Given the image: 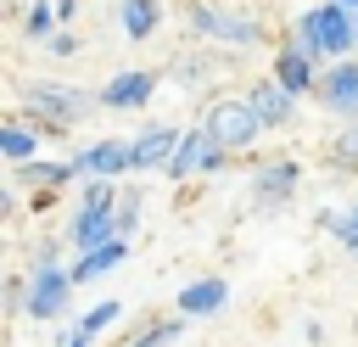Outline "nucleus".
Masks as SVG:
<instances>
[{
    "instance_id": "f257e3e1",
    "label": "nucleus",
    "mask_w": 358,
    "mask_h": 347,
    "mask_svg": "<svg viewBox=\"0 0 358 347\" xmlns=\"http://www.w3.org/2000/svg\"><path fill=\"white\" fill-rule=\"evenodd\" d=\"M302 50H313V56H336V62H347V50L358 45V17H352V6H341V0H324V6H313V11H302L296 17V34H291Z\"/></svg>"
},
{
    "instance_id": "f03ea898",
    "label": "nucleus",
    "mask_w": 358,
    "mask_h": 347,
    "mask_svg": "<svg viewBox=\"0 0 358 347\" xmlns=\"http://www.w3.org/2000/svg\"><path fill=\"white\" fill-rule=\"evenodd\" d=\"M90 106H101V101H90V90H73V84H34L22 101V112L39 134H67Z\"/></svg>"
},
{
    "instance_id": "7ed1b4c3",
    "label": "nucleus",
    "mask_w": 358,
    "mask_h": 347,
    "mask_svg": "<svg viewBox=\"0 0 358 347\" xmlns=\"http://www.w3.org/2000/svg\"><path fill=\"white\" fill-rule=\"evenodd\" d=\"M201 129H207L218 146H229V151H246V146L263 134V118L252 112V101H235V95H224V101H213V106H207Z\"/></svg>"
},
{
    "instance_id": "20e7f679",
    "label": "nucleus",
    "mask_w": 358,
    "mask_h": 347,
    "mask_svg": "<svg viewBox=\"0 0 358 347\" xmlns=\"http://www.w3.org/2000/svg\"><path fill=\"white\" fill-rule=\"evenodd\" d=\"M67 297H73V269H56V263H39L34 274H28V302H22V313L28 319H62V308H67Z\"/></svg>"
},
{
    "instance_id": "39448f33",
    "label": "nucleus",
    "mask_w": 358,
    "mask_h": 347,
    "mask_svg": "<svg viewBox=\"0 0 358 347\" xmlns=\"http://www.w3.org/2000/svg\"><path fill=\"white\" fill-rule=\"evenodd\" d=\"M190 28L218 39V45H257L263 28L252 17H235V11H213V0H190Z\"/></svg>"
},
{
    "instance_id": "423d86ee",
    "label": "nucleus",
    "mask_w": 358,
    "mask_h": 347,
    "mask_svg": "<svg viewBox=\"0 0 358 347\" xmlns=\"http://www.w3.org/2000/svg\"><path fill=\"white\" fill-rule=\"evenodd\" d=\"M274 78H280L291 95H313V90H319V56L291 39L285 50H274Z\"/></svg>"
},
{
    "instance_id": "0eeeda50",
    "label": "nucleus",
    "mask_w": 358,
    "mask_h": 347,
    "mask_svg": "<svg viewBox=\"0 0 358 347\" xmlns=\"http://www.w3.org/2000/svg\"><path fill=\"white\" fill-rule=\"evenodd\" d=\"M336 118H358V62H336L330 73H319V90H313Z\"/></svg>"
},
{
    "instance_id": "6e6552de",
    "label": "nucleus",
    "mask_w": 358,
    "mask_h": 347,
    "mask_svg": "<svg viewBox=\"0 0 358 347\" xmlns=\"http://www.w3.org/2000/svg\"><path fill=\"white\" fill-rule=\"evenodd\" d=\"M151 90H157V73H117L106 90H95V101L106 106V112H134V106H145L151 101Z\"/></svg>"
},
{
    "instance_id": "1a4fd4ad",
    "label": "nucleus",
    "mask_w": 358,
    "mask_h": 347,
    "mask_svg": "<svg viewBox=\"0 0 358 347\" xmlns=\"http://www.w3.org/2000/svg\"><path fill=\"white\" fill-rule=\"evenodd\" d=\"M73 162H78V174H90V179H117V174H134V162H129V146H123V140H95V146H84Z\"/></svg>"
},
{
    "instance_id": "9d476101",
    "label": "nucleus",
    "mask_w": 358,
    "mask_h": 347,
    "mask_svg": "<svg viewBox=\"0 0 358 347\" xmlns=\"http://www.w3.org/2000/svg\"><path fill=\"white\" fill-rule=\"evenodd\" d=\"M173 151H179V129H140V134L129 140V162H134V174H145V168H168Z\"/></svg>"
},
{
    "instance_id": "9b49d317",
    "label": "nucleus",
    "mask_w": 358,
    "mask_h": 347,
    "mask_svg": "<svg viewBox=\"0 0 358 347\" xmlns=\"http://www.w3.org/2000/svg\"><path fill=\"white\" fill-rule=\"evenodd\" d=\"M246 101H252V112L263 118V129H280V123L296 112V95H291L280 78H263V84H252V95H246Z\"/></svg>"
},
{
    "instance_id": "f8f14e48",
    "label": "nucleus",
    "mask_w": 358,
    "mask_h": 347,
    "mask_svg": "<svg viewBox=\"0 0 358 347\" xmlns=\"http://www.w3.org/2000/svg\"><path fill=\"white\" fill-rule=\"evenodd\" d=\"M296 179H302V168H296V162H268V168L257 174L252 201H257V207H285V201H291V190H296Z\"/></svg>"
},
{
    "instance_id": "ddd939ff",
    "label": "nucleus",
    "mask_w": 358,
    "mask_h": 347,
    "mask_svg": "<svg viewBox=\"0 0 358 347\" xmlns=\"http://www.w3.org/2000/svg\"><path fill=\"white\" fill-rule=\"evenodd\" d=\"M224 297H229V285H224V274H207V280H190V285L179 291V313H185V319H207V313H218V308H224Z\"/></svg>"
},
{
    "instance_id": "4468645a",
    "label": "nucleus",
    "mask_w": 358,
    "mask_h": 347,
    "mask_svg": "<svg viewBox=\"0 0 358 347\" xmlns=\"http://www.w3.org/2000/svg\"><path fill=\"white\" fill-rule=\"evenodd\" d=\"M67 179H78V162H73V157H67V162H45V157H34V162H17V185L56 190V185H67Z\"/></svg>"
},
{
    "instance_id": "2eb2a0df",
    "label": "nucleus",
    "mask_w": 358,
    "mask_h": 347,
    "mask_svg": "<svg viewBox=\"0 0 358 347\" xmlns=\"http://www.w3.org/2000/svg\"><path fill=\"white\" fill-rule=\"evenodd\" d=\"M129 257V246L123 241H106V246H95V252H78L73 257V285H90V280H101L106 269H117Z\"/></svg>"
},
{
    "instance_id": "dca6fc26",
    "label": "nucleus",
    "mask_w": 358,
    "mask_h": 347,
    "mask_svg": "<svg viewBox=\"0 0 358 347\" xmlns=\"http://www.w3.org/2000/svg\"><path fill=\"white\" fill-rule=\"evenodd\" d=\"M39 140H45V134H39L34 123H17V118L0 123V151H6L11 162H34V157H39Z\"/></svg>"
},
{
    "instance_id": "f3484780",
    "label": "nucleus",
    "mask_w": 358,
    "mask_h": 347,
    "mask_svg": "<svg viewBox=\"0 0 358 347\" xmlns=\"http://www.w3.org/2000/svg\"><path fill=\"white\" fill-rule=\"evenodd\" d=\"M117 313H123L117 302H95L90 313H78V319H73V330L62 336V347H90V341H95V336H101V330H106Z\"/></svg>"
},
{
    "instance_id": "a211bd4d",
    "label": "nucleus",
    "mask_w": 358,
    "mask_h": 347,
    "mask_svg": "<svg viewBox=\"0 0 358 347\" xmlns=\"http://www.w3.org/2000/svg\"><path fill=\"white\" fill-rule=\"evenodd\" d=\"M201 157H207V129L179 134V151L168 157V179H190V174H201Z\"/></svg>"
},
{
    "instance_id": "6ab92c4d",
    "label": "nucleus",
    "mask_w": 358,
    "mask_h": 347,
    "mask_svg": "<svg viewBox=\"0 0 358 347\" xmlns=\"http://www.w3.org/2000/svg\"><path fill=\"white\" fill-rule=\"evenodd\" d=\"M117 22H123V34H129V39H151V34H157V22H162V6H157V0H123Z\"/></svg>"
},
{
    "instance_id": "aec40b11",
    "label": "nucleus",
    "mask_w": 358,
    "mask_h": 347,
    "mask_svg": "<svg viewBox=\"0 0 358 347\" xmlns=\"http://www.w3.org/2000/svg\"><path fill=\"white\" fill-rule=\"evenodd\" d=\"M22 34L28 39H50V34H62V11H56V0H28L22 6Z\"/></svg>"
},
{
    "instance_id": "412c9836",
    "label": "nucleus",
    "mask_w": 358,
    "mask_h": 347,
    "mask_svg": "<svg viewBox=\"0 0 358 347\" xmlns=\"http://www.w3.org/2000/svg\"><path fill=\"white\" fill-rule=\"evenodd\" d=\"M179 330H185V319H162V325H145V330H134L123 347H173V341H179Z\"/></svg>"
},
{
    "instance_id": "4be33fe9",
    "label": "nucleus",
    "mask_w": 358,
    "mask_h": 347,
    "mask_svg": "<svg viewBox=\"0 0 358 347\" xmlns=\"http://www.w3.org/2000/svg\"><path fill=\"white\" fill-rule=\"evenodd\" d=\"M324 224H330V229H336V241H341V246H352V241H358V201H352V207H347V213H330V218H324Z\"/></svg>"
},
{
    "instance_id": "5701e85b",
    "label": "nucleus",
    "mask_w": 358,
    "mask_h": 347,
    "mask_svg": "<svg viewBox=\"0 0 358 347\" xmlns=\"http://www.w3.org/2000/svg\"><path fill=\"white\" fill-rule=\"evenodd\" d=\"M330 157H336L341 168H352V162H358V118H352V129H347V134L330 146Z\"/></svg>"
},
{
    "instance_id": "b1692460",
    "label": "nucleus",
    "mask_w": 358,
    "mask_h": 347,
    "mask_svg": "<svg viewBox=\"0 0 358 347\" xmlns=\"http://www.w3.org/2000/svg\"><path fill=\"white\" fill-rule=\"evenodd\" d=\"M134 224H140V190H129V196L117 201V235H129Z\"/></svg>"
},
{
    "instance_id": "393cba45",
    "label": "nucleus",
    "mask_w": 358,
    "mask_h": 347,
    "mask_svg": "<svg viewBox=\"0 0 358 347\" xmlns=\"http://www.w3.org/2000/svg\"><path fill=\"white\" fill-rule=\"evenodd\" d=\"M45 56H78V34H67V28L50 34V39H45Z\"/></svg>"
},
{
    "instance_id": "a878e982",
    "label": "nucleus",
    "mask_w": 358,
    "mask_h": 347,
    "mask_svg": "<svg viewBox=\"0 0 358 347\" xmlns=\"http://www.w3.org/2000/svg\"><path fill=\"white\" fill-rule=\"evenodd\" d=\"M56 11H62V22H73L78 17V0H56Z\"/></svg>"
},
{
    "instance_id": "bb28decb",
    "label": "nucleus",
    "mask_w": 358,
    "mask_h": 347,
    "mask_svg": "<svg viewBox=\"0 0 358 347\" xmlns=\"http://www.w3.org/2000/svg\"><path fill=\"white\" fill-rule=\"evenodd\" d=\"M341 6H352V11H358V0H341Z\"/></svg>"
},
{
    "instance_id": "cd10ccee",
    "label": "nucleus",
    "mask_w": 358,
    "mask_h": 347,
    "mask_svg": "<svg viewBox=\"0 0 358 347\" xmlns=\"http://www.w3.org/2000/svg\"><path fill=\"white\" fill-rule=\"evenodd\" d=\"M347 252H358V241H352V246H347Z\"/></svg>"
},
{
    "instance_id": "c85d7f7f",
    "label": "nucleus",
    "mask_w": 358,
    "mask_h": 347,
    "mask_svg": "<svg viewBox=\"0 0 358 347\" xmlns=\"http://www.w3.org/2000/svg\"><path fill=\"white\" fill-rule=\"evenodd\" d=\"M352 17H358V11H352Z\"/></svg>"
}]
</instances>
